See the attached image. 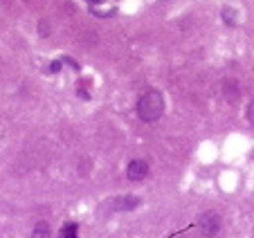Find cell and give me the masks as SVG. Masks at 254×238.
Wrapping results in <instances>:
<instances>
[{
	"label": "cell",
	"mask_w": 254,
	"mask_h": 238,
	"mask_svg": "<svg viewBox=\"0 0 254 238\" xmlns=\"http://www.w3.org/2000/svg\"><path fill=\"white\" fill-rule=\"evenodd\" d=\"M223 92H225V99L234 101L236 97H239V86H236V81H225L223 83Z\"/></svg>",
	"instance_id": "obj_5"
},
{
	"label": "cell",
	"mask_w": 254,
	"mask_h": 238,
	"mask_svg": "<svg viewBox=\"0 0 254 238\" xmlns=\"http://www.w3.org/2000/svg\"><path fill=\"white\" fill-rule=\"evenodd\" d=\"M248 121L254 126V101H250V106H248Z\"/></svg>",
	"instance_id": "obj_9"
},
{
	"label": "cell",
	"mask_w": 254,
	"mask_h": 238,
	"mask_svg": "<svg viewBox=\"0 0 254 238\" xmlns=\"http://www.w3.org/2000/svg\"><path fill=\"white\" fill-rule=\"evenodd\" d=\"M77 236H79V227L74 223H67V225H63L61 236L59 238H77Z\"/></svg>",
	"instance_id": "obj_6"
},
{
	"label": "cell",
	"mask_w": 254,
	"mask_h": 238,
	"mask_svg": "<svg viewBox=\"0 0 254 238\" xmlns=\"http://www.w3.org/2000/svg\"><path fill=\"white\" fill-rule=\"evenodd\" d=\"M198 227L202 229V234H207V236H214V234L221 229V218H218L214 211L200 214V216H198Z\"/></svg>",
	"instance_id": "obj_2"
},
{
	"label": "cell",
	"mask_w": 254,
	"mask_h": 238,
	"mask_svg": "<svg viewBox=\"0 0 254 238\" xmlns=\"http://www.w3.org/2000/svg\"><path fill=\"white\" fill-rule=\"evenodd\" d=\"M223 20H225V23H230V25H234V9H230V7H227V9H223Z\"/></svg>",
	"instance_id": "obj_8"
},
{
	"label": "cell",
	"mask_w": 254,
	"mask_h": 238,
	"mask_svg": "<svg viewBox=\"0 0 254 238\" xmlns=\"http://www.w3.org/2000/svg\"><path fill=\"white\" fill-rule=\"evenodd\" d=\"M59 65H61V63H59V61H54V63H52V67H50V70H52V72H57V70H59Z\"/></svg>",
	"instance_id": "obj_10"
},
{
	"label": "cell",
	"mask_w": 254,
	"mask_h": 238,
	"mask_svg": "<svg viewBox=\"0 0 254 238\" xmlns=\"http://www.w3.org/2000/svg\"><path fill=\"white\" fill-rule=\"evenodd\" d=\"M32 238H50V225L48 223H39L34 227Z\"/></svg>",
	"instance_id": "obj_7"
},
{
	"label": "cell",
	"mask_w": 254,
	"mask_h": 238,
	"mask_svg": "<svg viewBox=\"0 0 254 238\" xmlns=\"http://www.w3.org/2000/svg\"><path fill=\"white\" fill-rule=\"evenodd\" d=\"M164 113V99L158 90H146L137 101V115L142 121L151 124V121H158Z\"/></svg>",
	"instance_id": "obj_1"
},
{
	"label": "cell",
	"mask_w": 254,
	"mask_h": 238,
	"mask_svg": "<svg viewBox=\"0 0 254 238\" xmlns=\"http://www.w3.org/2000/svg\"><path fill=\"white\" fill-rule=\"evenodd\" d=\"M115 207L120 211H133L135 207H139V198H135V195H120L115 200Z\"/></svg>",
	"instance_id": "obj_4"
},
{
	"label": "cell",
	"mask_w": 254,
	"mask_h": 238,
	"mask_svg": "<svg viewBox=\"0 0 254 238\" xmlns=\"http://www.w3.org/2000/svg\"><path fill=\"white\" fill-rule=\"evenodd\" d=\"M126 176H128L130 182H139L149 176V162L146 160H133L126 169Z\"/></svg>",
	"instance_id": "obj_3"
}]
</instances>
